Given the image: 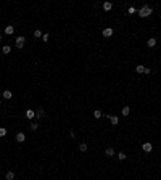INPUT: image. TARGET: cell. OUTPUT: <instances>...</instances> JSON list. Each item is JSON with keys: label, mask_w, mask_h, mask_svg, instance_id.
<instances>
[{"label": "cell", "mask_w": 161, "mask_h": 180, "mask_svg": "<svg viewBox=\"0 0 161 180\" xmlns=\"http://www.w3.org/2000/svg\"><path fill=\"white\" fill-rule=\"evenodd\" d=\"M137 13H139V16H140V18H148V16L153 13V10H152V6H148V5H143L142 8H140L139 11H137Z\"/></svg>", "instance_id": "obj_1"}, {"label": "cell", "mask_w": 161, "mask_h": 180, "mask_svg": "<svg viewBox=\"0 0 161 180\" xmlns=\"http://www.w3.org/2000/svg\"><path fill=\"white\" fill-rule=\"evenodd\" d=\"M24 42H26V39L23 36L16 37V48H23V47H24Z\"/></svg>", "instance_id": "obj_2"}, {"label": "cell", "mask_w": 161, "mask_h": 180, "mask_svg": "<svg viewBox=\"0 0 161 180\" xmlns=\"http://www.w3.org/2000/svg\"><path fill=\"white\" fill-rule=\"evenodd\" d=\"M142 150L145 151V153H150L153 150V145L150 143V142H145V143H142Z\"/></svg>", "instance_id": "obj_3"}, {"label": "cell", "mask_w": 161, "mask_h": 180, "mask_svg": "<svg viewBox=\"0 0 161 180\" xmlns=\"http://www.w3.org/2000/svg\"><path fill=\"white\" fill-rule=\"evenodd\" d=\"M24 140H26V135L23 134V132H18V134H16V142H18V143H23Z\"/></svg>", "instance_id": "obj_4"}, {"label": "cell", "mask_w": 161, "mask_h": 180, "mask_svg": "<svg viewBox=\"0 0 161 180\" xmlns=\"http://www.w3.org/2000/svg\"><path fill=\"white\" fill-rule=\"evenodd\" d=\"M24 116L27 117V119H34V117H36V111H34V109H27Z\"/></svg>", "instance_id": "obj_5"}, {"label": "cell", "mask_w": 161, "mask_h": 180, "mask_svg": "<svg viewBox=\"0 0 161 180\" xmlns=\"http://www.w3.org/2000/svg\"><path fill=\"white\" fill-rule=\"evenodd\" d=\"M105 156H108V158H111V156H114V148L108 146L107 150H105Z\"/></svg>", "instance_id": "obj_6"}, {"label": "cell", "mask_w": 161, "mask_h": 180, "mask_svg": "<svg viewBox=\"0 0 161 180\" xmlns=\"http://www.w3.org/2000/svg\"><path fill=\"white\" fill-rule=\"evenodd\" d=\"M102 34H103V37H111L113 36V29L111 28H107V29H103V32H102Z\"/></svg>", "instance_id": "obj_7"}, {"label": "cell", "mask_w": 161, "mask_h": 180, "mask_svg": "<svg viewBox=\"0 0 161 180\" xmlns=\"http://www.w3.org/2000/svg\"><path fill=\"white\" fill-rule=\"evenodd\" d=\"M36 117H37V119H44V117H45V111H44V109L36 111Z\"/></svg>", "instance_id": "obj_8"}, {"label": "cell", "mask_w": 161, "mask_h": 180, "mask_svg": "<svg viewBox=\"0 0 161 180\" xmlns=\"http://www.w3.org/2000/svg\"><path fill=\"white\" fill-rule=\"evenodd\" d=\"M107 117H108L109 121H111V124H113V125H116V124L119 122V117H118V116H107Z\"/></svg>", "instance_id": "obj_9"}, {"label": "cell", "mask_w": 161, "mask_h": 180, "mask_svg": "<svg viewBox=\"0 0 161 180\" xmlns=\"http://www.w3.org/2000/svg\"><path fill=\"white\" fill-rule=\"evenodd\" d=\"M147 45H148V47H155L156 45V39H155V37H150V39L147 40Z\"/></svg>", "instance_id": "obj_10"}, {"label": "cell", "mask_w": 161, "mask_h": 180, "mask_svg": "<svg viewBox=\"0 0 161 180\" xmlns=\"http://www.w3.org/2000/svg\"><path fill=\"white\" fill-rule=\"evenodd\" d=\"M13 32H15V28H13V26H6L5 28V34L6 36H11Z\"/></svg>", "instance_id": "obj_11"}, {"label": "cell", "mask_w": 161, "mask_h": 180, "mask_svg": "<svg viewBox=\"0 0 161 180\" xmlns=\"http://www.w3.org/2000/svg\"><path fill=\"white\" fill-rule=\"evenodd\" d=\"M111 8H113V3L111 2H105L103 3V10H105V11H109Z\"/></svg>", "instance_id": "obj_12"}, {"label": "cell", "mask_w": 161, "mask_h": 180, "mask_svg": "<svg viewBox=\"0 0 161 180\" xmlns=\"http://www.w3.org/2000/svg\"><path fill=\"white\" fill-rule=\"evenodd\" d=\"M10 52H11V47H10V45H3V48H2V53H3V55H8Z\"/></svg>", "instance_id": "obj_13"}, {"label": "cell", "mask_w": 161, "mask_h": 180, "mask_svg": "<svg viewBox=\"0 0 161 180\" xmlns=\"http://www.w3.org/2000/svg\"><path fill=\"white\" fill-rule=\"evenodd\" d=\"M94 117L95 119H100V117H103V113H102L100 109H95L94 111Z\"/></svg>", "instance_id": "obj_14"}, {"label": "cell", "mask_w": 161, "mask_h": 180, "mask_svg": "<svg viewBox=\"0 0 161 180\" xmlns=\"http://www.w3.org/2000/svg\"><path fill=\"white\" fill-rule=\"evenodd\" d=\"M135 71H137L139 74H143V72H145V66H143V64H139V66L135 68Z\"/></svg>", "instance_id": "obj_15"}, {"label": "cell", "mask_w": 161, "mask_h": 180, "mask_svg": "<svg viewBox=\"0 0 161 180\" xmlns=\"http://www.w3.org/2000/svg\"><path fill=\"white\" fill-rule=\"evenodd\" d=\"M129 114H131V108L124 106V108H122V116H129Z\"/></svg>", "instance_id": "obj_16"}, {"label": "cell", "mask_w": 161, "mask_h": 180, "mask_svg": "<svg viewBox=\"0 0 161 180\" xmlns=\"http://www.w3.org/2000/svg\"><path fill=\"white\" fill-rule=\"evenodd\" d=\"M3 98H5V100H10V98H11V92L10 90H3Z\"/></svg>", "instance_id": "obj_17"}, {"label": "cell", "mask_w": 161, "mask_h": 180, "mask_svg": "<svg viewBox=\"0 0 161 180\" xmlns=\"http://www.w3.org/2000/svg\"><path fill=\"white\" fill-rule=\"evenodd\" d=\"M5 179H6V180H15V174H13V172H6Z\"/></svg>", "instance_id": "obj_18"}, {"label": "cell", "mask_w": 161, "mask_h": 180, "mask_svg": "<svg viewBox=\"0 0 161 180\" xmlns=\"http://www.w3.org/2000/svg\"><path fill=\"white\" fill-rule=\"evenodd\" d=\"M134 13H137L135 6H129V8H127V15H134Z\"/></svg>", "instance_id": "obj_19"}, {"label": "cell", "mask_w": 161, "mask_h": 180, "mask_svg": "<svg viewBox=\"0 0 161 180\" xmlns=\"http://www.w3.org/2000/svg\"><path fill=\"white\" fill-rule=\"evenodd\" d=\"M39 129V124L37 122H31V130H37Z\"/></svg>", "instance_id": "obj_20"}, {"label": "cell", "mask_w": 161, "mask_h": 180, "mask_svg": "<svg viewBox=\"0 0 161 180\" xmlns=\"http://www.w3.org/2000/svg\"><path fill=\"white\" fill-rule=\"evenodd\" d=\"M118 158H119V161H124L127 156H126V153H118Z\"/></svg>", "instance_id": "obj_21"}, {"label": "cell", "mask_w": 161, "mask_h": 180, "mask_svg": "<svg viewBox=\"0 0 161 180\" xmlns=\"http://www.w3.org/2000/svg\"><path fill=\"white\" fill-rule=\"evenodd\" d=\"M34 37H36V39H40V37H42V32H40L39 29H37V31H34Z\"/></svg>", "instance_id": "obj_22"}, {"label": "cell", "mask_w": 161, "mask_h": 180, "mask_svg": "<svg viewBox=\"0 0 161 180\" xmlns=\"http://www.w3.org/2000/svg\"><path fill=\"white\" fill-rule=\"evenodd\" d=\"M79 150H81L82 153H84V151H87V145H85V143H81V145H79Z\"/></svg>", "instance_id": "obj_23"}, {"label": "cell", "mask_w": 161, "mask_h": 180, "mask_svg": "<svg viewBox=\"0 0 161 180\" xmlns=\"http://www.w3.org/2000/svg\"><path fill=\"white\" fill-rule=\"evenodd\" d=\"M6 135V129L5 127H0V137H5Z\"/></svg>", "instance_id": "obj_24"}, {"label": "cell", "mask_w": 161, "mask_h": 180, "mask_svg": "<svg viewBox=\"0 0 161 180\" xmlns=\"http://www.w3.org/2000/svg\"><path fill=\"white\" fill-rule=\"evenodd\" d=\"M42 40H44V42H47V40H49V34H44V36H42Z\"/></svg>", "instance_id": "obj_25"}, {"label": "cell", "mask_w": 161, "mask_h": 180, "mask_svg": "<svg viewBox=\"0 0 161 180\" xmlns=\"http://www.w3.org/2000/svg\"><path fill=\"white\" fill-rule=\"evenodd\" d=\"M0 105H2V101H0Z\"/></svg>", "instance_id": "obj_26"}]
</instances>
